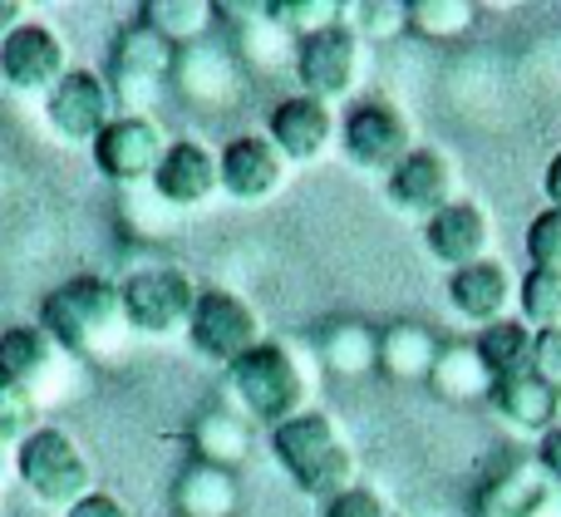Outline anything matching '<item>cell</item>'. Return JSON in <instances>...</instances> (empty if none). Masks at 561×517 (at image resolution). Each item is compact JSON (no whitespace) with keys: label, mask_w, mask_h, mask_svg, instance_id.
I'll list each match as a JSON object with an SVG mask.
<instances>
[{"label":"cell","mask_w":561,"mask_h":517,"mask_svg":"<svg viewBox=\"0 0 561 517\" xmlns=\"http://www.w3.org/2000/svg\"><path fill=\"white\" fill-rule=\"evenodd\" d=\"M533 370L542 375V380L552 384V390H561V331H537Z\"/></svg>","instance_id":"cell-38"},{"label":"cell","mask_w":561,"mask_h":517,"mask_svg":"<svg viewBox=\"0 0 561 517\" xmlns=\"http://www.w3.org/2000/svg\"><path fill=\"white\" fill-rule=\"evenodd\" d=\"M15 483L45 508L69 513L79 498H89V483H94V469H89L84 449L69 439L59 424H39L25 444L15 449Z\"/></svg>","instance_id":"cell-4"},{"label":"cell","mask_w":561,"mask_h":517,"mask_svg":"<svg viewBox=\"0 0 561 517\" xmlns=\"http://www.w3.org/2000/svg\"><path fill=\"white\" fill-rule=\"evenodd\" d=\"M478 355H483V365L493 370V380H507V375H523L533 370V345H537V331L527 321H517V315H507V321H493L478 331Z\"/></svg>","instance_id":"cell-29"},{"label":"cell","mask_w":561,"mask_h":517,"mask_svg":"<svg viewBox=\"0 0 561 517\" xmlns=\"http://www.w3.org/2000/svg\"><path fill=\"white\" fill-rule=\"evenodd\" d=\"M517 311L533 331H561V272L527 266V276L517 282Z\"/></svg>","instance_id":"cell-31"},{"label":"cell","mask_w":561,"mask_h":517,"mask_svg":"<svg viewBox=\"0 0 561 517\" xmlns=\"http://www.w3.org/2000/svg\"><path fill=\"white\" fill-rule=\"evenodd\" d=\"M272 20L290 39H306L340 25L345 20V0H272Z\"/></svg>","instance_id":"cell-35"},{"label":"cell","mask_w":561,"mask_h":517,"mask_svg":"<svg viewBox=\"0 0 561 517\" xmlns=\"http://www.w3.org/2000/svg\"><path fill=\"white\" fill-rule=\"evenodd\" d=\"M542 193H547V203L561 207V153L547 158V168H542Z\"/></svg>","instance_id":"cell-41"},{"label":"cell","mask_w":561,"mask_h":517,"mask_svg":"<svg viewBox=\"0 0 561 517\" xmlns=\"http://www.w3.org/2000/svg\"><path fill=\"white\" fill-rule=\"evenodd\" d=\"M168 74H173V45L158 30H148L144 20L118 30L114 49H108V69H104V84L114 94V114H148Z\"/></svg>","instance_id":"cell-6"},{"label":"cell","mask_w":561,"mask_h":517,"mask_svg":"<svg viewBox=\"0 0 561 517\" xmlns=\"http://www.w3.org/2000/svg\"><path fill=\"white\" fill-rule=\"evenodd\" d=\"M290 69H296V79L306 84L300 94H316V99H325V104L350 99L355 84L365 79V39L340 20V25L320 30V35L296 39Z\"/></svg>","instance_id":"cell-9"},{"label":"cell","mask_w":561,"mask_h":517,"mask_svg":"<svg viewBox=\"0 0 561 517\" xmlns=\"http://www.w3.org/2000/svg\"><path fill=\"white\" fill-rule=\"evenodd\" d=\"M10 479H15V453H0V493H5Z\"/></svg>","instance_id":"cell-43"},{"label":"cell","mask_w":561,"mask_h":517,"mask_svg":"<svg viewBox=\"0 0 561 517\" xmlns=\"http://www.w3.org/2000/svg\"><path fill=\"white\" fill-rule=\"evenodd\" d=\"M345 25L365 45H385V39H399L409 30V5H399V0H355V5H345Z\"/></svg>","instance_id":"cell-33"},{"label":"cell","mask_w":561,"mask_h":517,"mask_svg":"<svg viewBox=\"0 0 561 517\" xmlns=\"http://www.w3.org/2000/svg\"><path fill=\"white\" fill-rule=\"evenodd\" d=\"M478 517H557L561 483L547 479L537 459H517L478 489Z\"/></svg>","instance_id":"cell-19"},{"label":"cell","mask_w":561,"mask_h":517,"mask_svg":"<svg viewBox=\"0 0 561 517\" xmlns=\"http://www.w3.org/2000/svg\"><path fill=\"white\" fill-rule=\"evenodd\" d=\"M217 20L232 25V55L242 59V69L272 74L296 55V39L272 20V0H222Z\"/></svg>","instance_id":"cell-21"},{"label":"cell","mask_w":561,"mask_h":517,"mask_svg":"<svg viewBox=\"0 0 561 517\" xmlns=\"http://www.w3.org/2000/svg\"><path fill=\"white\" fill-rule=\"evenodd\" d=\"M39 331L75 365H118L134 345L118 286L104 276H69L39 301Z\"/></svg>","instance_id":"cell-1"},{"label":"cell","mask_w":561,"mask_h":517,"mask_svg":"<svg viewBox=\"0 0 561 517\" xmlns=\"http://www.w3.org/2000/svg\"><path fill=\"white\" fill-rule=\"evenodd\" d=\"M272 453L280 469L290 473V483L320 503L355 483V453H350L345 434H340V424L330 420L325 410H306V414H296V420L276 424Z\"/></svg>","instance_id":"cell-3"},{"label":"cell","mask_w":561,"mask_h":517,"mask_svg":"<svg viewBox=\"0 0 561 517\" xmlns=\"http://www.w3.org/2000/svg\"><path fill=\"white\" fill-rule=\"evenodd\" d=\"M316 355L330 375L359 380V375L379 370V331H369L365 321H330L316 335Z\"/></svg>","instance_id":"cell-27"},{"label":"cell","mask_w":561,"mask_h":517,"mask_svg":"<svg viewBox=\"0 0 561 517\" xmlns=\"http://www.w3.org/2000/svg\"><path fill=\"white\" fill-rule=\"evenodd\" d=\"M533 459L542 463L547 479H557V483H561V429H547L542 439H537V453H533Z\"/></svg>","instance_id":"cell-40"},{"label":"cell","mask_w":561,"mask_h":517,"mask_svg":"<svg viewBox=\"0 0 561 517\" xmlns=\"http://www.w3.org/2000/svg\"><path fill=\"white\" fill-rule=\"evenodd\" d=\"M153 193L163 207L173 212H193V207H207L217 193H222V168H217V153L197 138H178L168 143L163 163L153 173Z\"/></svg>","instance_id":"cell-17"},{"label":"cell","mask_w":561,"mask_h":517,"mask_svg":"<svg viewBox=\"0 0 561 517\" xmlns=\"http://www.w3.org/2000/svg\"><path fill=\"white\" fill-rule=\"evenodd\" d=\"M39 429V404L0 370V453H15Z\"/></svg>","instance_id":"cell-34"},{"label":"cell","mask_w":561,"mask_h":517,"mask_svg":"<svg viewBox=\"0 0 561 517\" xmlns=\"http://www.w3.org/2000/svg\"><path fill=\"white\" fill-rule=\"evenodd\" d=\"M25 5H20V0H0V39H5L10 35V30H15V25H25Z\"/></svg>","instance_id":"cell-42"},{"label":"cell","mask_w":561,"mask_h":517,"mask_svg":"<svg viewBox=\"0 0 561 517\" xmlns=\"http://www.w3.org/2000/svg\"><path fill=\"white\" fill-rule=\"evenodd\" d=\"M478 20L473 0H409V30L424 39H458Z\"/></svg>","instance_id":"cell-32"},{"label":"cell","mask_w":561,"mask_h":517,"mask_svg":"<svg viewBox=\"0 0 561 517\" xmlns=\"http://www.w3.org/2000/svg\"><path fill=\"white\" fill-rule=\"evenodd\" d=\"M69 45L55 25L45 20H25L0 39V79H5L15 94H39L45 99L59 79L69 74Z\"/></svg>","instance_id":"cell-12"},{"label":"cell","mask_w":561,"mask_h":517,"mask_svg":"<svg viewBox=\"0 0 561 517\" xmlns=\"http://www.w3.org/2000/svg\"><path fill=\"white\" fill-rule=\"evenodd\" d=\"M424 246L438 266H448V272H463V266H473V262H488V256H493V217H488L478 203L458 197V203H448L444 212H434L424 222Z\"/></svg>","instance_id":"cell-20"},{"label":"cell","mask_w":561,"mask_h":517,"mask_svg":"<svg viewBox=\"0 0 561 517\" xmlns=\"http://www.w3.org/2000/svg\"><path fill=\"white\" fill-rule=\"evenodd\" d=\"M247 453H252V429H247L242 414L237 410L197 414V424H193V459L197 463H217V469L237 473V463H247Z\"/></svg>","instance_id":"cell-28"},{"label":"cell","mask_w":561,"mask_h":517,"mask_svg":"<svg viewBox=\"0 0 561 517\" xmlns=\"http://www.w3.org/2000/svg\"><path fill=\"white\" fill-rule=\"evenodd\" d=\"M45 118L65 143H94V138L104 134V124L114 118V94H108L104 74L75 65L45 94Z\"/></svg>","instance_id":"cell-15"},{"label":"cell","mask_w":561,"mask_h":517,"mask_svg":"<svg viewBox=\"0 0 561 517\" xmlns=\"http://www.w3.org/2000/svg\"><path fill=\"white\" fill-rule=\"evenodd\" d=\"M557 429H561V410H557Z\"/></svg>","instance_id":"cell-44"},{"label":"cell","mask_w":561,"mask_h":517,"mask_svg":"<svg viewBox=\"0 0 561 517\" xmlns=\"http://www.w3.org/2000/svg\"><path fill=\"white\" fill-rule=\"evenodd\" d=\"M227 394H232V404L247 420L276 429V424L310 410V370L290 345L262 341L237 365H227Z\"/></svg>","instance_id":"cell-2"},{"label":"cell","mask_w":561,"mask_h":517,"mask_svg":"<svg viewBox=\"0 0 561 517\" xmlns=\"http://www.w3.org/2000/svg\"><path fill=\"white\" fill-rule=\"evenodd\" d=\"M94 168L118 187H144L153 183L158 163L168 153L163 128L153 124V114H114L104 124V134L89 143Z\"/></svg>","instance_id":"cell-11"},{"label":"cell","mask_w":561,"mask_h":517,"mask_svg":"<svg viewBox=\"0 0 561 517\" xmlns=\"http://www.w3.org/2000/svg\"><path fill=\"white\" fill-rule=\"evenodd\" d=\"M414 124L404 118V108L389 99H359L350 104V114L340 118V153L350 158V168L359 173H394L409 153H414Z\"/></svg>","instance_id":"cell-8"},{"label":"cell","mask_w":561,"mask_h":517,"mask_svg":"<svg viewBox=\"0 0 561 517\" xmlns=\"http://www.w3.org/2000/svg\"><path fill=\"white\" fill-rule=\"evenodd\" d=\"M428 390L448 404H473V400H488L493 390V370L483 365L473 341H444L438 345V360L428 370Z\"/></svg>","instance_id":"cell-25"},{"label":"cell","mask_w":561,"mask_h":517,"mask_svg":"<svg viewBox=\"0 0 561 517\" xmlns=\"http://www.w3.org/2000/svg\"><path fill=\"white\" fill-rule=\"evenodd\" d=\"M527 262L542 272H561V207H542L527 222Z\"/></svg>","instance_id":"cell-36"},{"label":"cell","mask_w":561,"mask_h":517,"mask_svg":"<svg viewBox=\"0 0 561 517\" xmlns=\"http://www.w3.org/2000/svg\"><path fill=\"white\" fill-rule=\"evenodd\" d=\"M488 410L517 434H537L542 439L547 429H557V410H561V390L542 380L537 370L507 375V380H493L488 390Z\"/></svg>","instance_id":"cell-23"},{"label":"cell","mask_w":561,"mask_h":517,"mask_svg":"<svg viewBox=\"0 0 561 517\" xmlns=\"http://www.w3.org/2000/svg\"><path fill=\"white\" fill-rule=\"evenodd\" d=\"M320 517H389V503L379 489H369V483H350L345 493H335V498L320 503Z\"/></svg>","instance_id":"cell-37"},{"label":"cell","mask_w":561,"mask_h":517,"mask_svg":"<svg viewBox=\"0 0 561 517\" xmlns=\"http://www.w3.org/2000/svg\"><path fill=\"white\" fill-rule=\"evenodd\" d=\"M242 508V483L232 469L217 463H187L173 479V513L178 517H232Z\"/></svg>","instance_id":"cell-24"},{"label":"cell","mask_w":561,"mask_h":517,"mask_svg":"<svg viewBox=\"0 0 561 517\" xmlns=\"http://www.w3.org/2000/svg\"><path fill=\"white\" fill-rule=\"evenodd\" d=\"M385 197L394 212L404 217H434L444 212L448 203H458V163L444 153V148H424L419 143L394 173L385 177Z\"/></svg>","instance_id":"cell-14"},{"label":"cell","mask_w":561,"mask_h":517,"mask_svg":"<svg viewBox=\"0 0 561 517\" xmlns=\"http://www.w3.org/2000/svg\"><path fill=\"white\" fill-rule=\"evenodd\" d=\"M0 370L45 410V404H65L75 390V360L49 341L39 325H10L0 331Z\"/></svg>","instance_id":"cell-10"},{"label":"cell","mask_w":561,"mask_h":517,"mask_svg":"<svg viewBox=\"0 0 561 517\" xmlns=\"http://www.w3.org/2000/svg\"><path fill=\"white\" fill-rule=\"evenodd\" d=\"M266 341V325L247 296L227 291V286H203L187 321V345L213 365H237L247 351Z\"/></svg>","instance_id":"cell-7"},{"label":"cell","mask_w":561,"mask_h":517,"mask_svg":"<svg viewBox=\"0 0 561 517\" xmlns=\"http://www.w3.org/2000/svg\"><path fill=\"white\" fill-rule=\"evenodd\" d=\"M138 20H144L148 30H158L173 49H183V45H197V39L213 35L217 5H207V0H148Z\"/></svg>","instance_id":"cell-30"},{"label":"cell","mask_w":561,"mask_h":517,"mask_svg":"<svg viewBox=\"0 0 561 517\" xmlns=\"http://www.w3.org/2000/svg\"><path fill=\"white\" fill-rule=\"evenodd\" d=\"M217 168H222V193L232 203H266L290 177V163L266 134H237L217 153Z\"/></svg>","instance_id":"cell-18"},{"label":"cell","mask_w":561,"mask_h":517,"mask_svg":"<svg viewBox=\"0 0 561 517\" xmlns=\"http://www.w3.org/2000/svg\"><path fill=\"white\" fill-rule=\"evenodd\" d=\"M65 517H134V513H128L114 493H89V498H79Z\"/></svg>","instance_id":"cell-39"},{"label":"cell","mask_w":561,"mask_h":517,"mask_svg":"<svg viewBox=\"0 0 561 517\" xmlns=\"http://www.w3.org/2000/svg\"><path fill=\"white\" fill-rule=\"evenodd\" d=\"M513 301H517V282L497 256L463 266V272H448V306H454L463 321H478V331L493 321H507Z\"/></svg>","instance_id":"cell-22"},{"label":"cell","mask_w":561,"mask_h":517,"mask_svg":"<svg viewBox=\"0 0 561 517\" xmlns=\"http://www.w3.org/2000/svg\"><path fill=\"white\" fill-rule=\"evenodd\" d=\"M266 138L280 148L286 163H316L335 148L340 138V118L325 99L316 94H286L266 118Z\"/></svg>","instance_id":"cell-16"},{"label":"cell","mask_w":561,"mask_h":517,"mask_svg":"<svg viewBox=\"0 0 561 517\" xmlns=\"http://www.w3.org/2000/svg\"><path fill=\"white\" fill-rule=\"evenodd\" d=\"M389 517H404V513H389Z\"/></svg>","instance_id":"cell-45"},{"label":"cell","mask_w":561,"mask_h":517,"mask_svg":"<svg viewBox=\"0 0 561 517\" xmlns=\"http://www.w3.org/2000/svg\"><path fill=\"white\" fill-rule=\"evenodd\" d=\"M118 301H124L128 331L148 335V341H168V335H187L197 306V286L183 266H138L118 282Z\"/></svg>","instance_id":"cell-5"},{"label":"cell","mask_w":561,"mask_h":517,"mask_svg":"<svg viewBox=\"0 0 561 517\" xmlns=\"http://www.w3.org/2000/svg\"><path fill=\"white\" fill-rule=\"evenodd\" d=\"M438 360V335L419 321H389L379 331V370L389 375L394 384H414L428 380Z\"/></svg>","instance_id":"cell-26"},{"label":"cell","mask_w":561,"mask_h":517,"mask_svg":"<svg viewBox=\"0 0 561 517\" xmlns=\"http://www.w3.org/2000/svg\"><path fill=\"white\" fill-rule=\"evenodd\" d=\"M173 89L183 94V104L193 108H227L242 99V84H247V69L242 59L232 55V45L222 39H197V45H183L173 49Z\"/></svg>","instance_id":"cell-13"}]
</instances>
